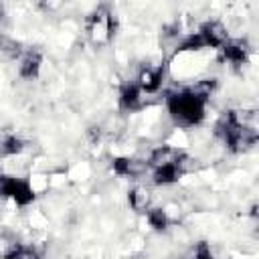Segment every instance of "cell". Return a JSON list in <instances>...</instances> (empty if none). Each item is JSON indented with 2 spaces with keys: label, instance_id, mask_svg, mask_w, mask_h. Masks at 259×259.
I'll use <instances>...</instances> for the list:
<instances>
[{
  "label": "cell",
  "instance_id": "12",
  "mask_svg": "<svg viewBox=\"0 0 259 259\" xmlns=\"http://www.w3.org/2000/svg\"><path fill=\"white\" fill-rule=\"evenodd\" d=\"M24 148H26V144L18 134L8 132V134L0 136V156H4V158L18 156V154H22Z\"/></svg>",
  "mask_w": 259,
  "mask_h": 259
},
{
  "label": "cell",
  "instance_id": "16",
  "mask_svg": "<svg viewBox=\"0 0 259 259\" xmlns=\"http://www.w3.org/2000/svg\"><path fill=\"white\" fill-rule=\"evenodd\" d=\"M192 259H219V257L212 253V249H210V245H208L206 241H200V243L194 247Z\"/></svg>",
  "mask_w": 259,
  "mask_h": 259
},
{
  "label": "cell",
  "instance_id": "15",
  "mask_svg": "<svg viewBox=\"0 0 259 259\" xmlns=\"http://www.w3.org/2000/svg\"><path fill=\"white\" fill-rule=\"evenodd\" d=\"M0 53L6 55V57H10V59H16V57L20 59V55L24 53V49H22V45L16 38L0 32Z\"/></svg>",
  "mask_w": 259,
  "mask_h": 259
},
{
  "label": "cell",
  "instance_id": "10",
  "mask_svg": "<svg viewBox=\"0 0 259 259\" xmlns=\"http://www.w3.org/2000/svg\"><path fill=\"white\" fill-rule=\"evenodd\" d=\"M2 259H42V253L34 245L12 241L2 249Z\"/></svg>",
  "mask_w": 259,
  "mask_h": 259
},
{
  "label": "cell",
  "instance_id": "4",
  "mask_svg": "<svg viewBox=\"0 0 259 259\" xmlns=\"http://www.w3.org/2000/svg\"><path fill=\"white\" fill-rule=\"evenodd\" d=\"M85 28H87L89 38H91L95 45H105V42H109V40L115 36L117 18H115V14L109 10V6L101 4V6H97V8L87 16Z\"/></svg>",
  "mask_w": 259,
  "mask_h": 259
},
{
  "label": "cell",
  "instance_id": "11",
  "mask_svg": "<svg viewBox=\"0 0 259 259\" xmlns=\"http://www.w3.org/2000/svg\"><path fill=\"white\" fill-rule=\"evenodd\" d=\"M111 170L117 174V176H130V178H136L142 174V170H148L146 168V162H138L134 158H127V156H117L111 160Z\"/></svg>",
  "mask_w": 259,
  "mask_h": 259
},
{
  "label": "cell",
  "instance_id": "13",
  "mask_svg": "<svg viewBox=\"0 0 259 259\" xmlns=\"http://www.w3.org/2000/svg\"><path fill=\"white\" fill-rule=\"evenodd\" d=\"M150 200H152V198H150V190L144 188V186H134V188H130V192H127V202H130V206H132L136 212L146 214V210L152 208Z\"/></svg>",
  "mask_w": 259,
  "mask_h": 259
},
{
  "label": "cell",
  "instance_id": "6",
  "mask_svg": "<svg viewBox=\"0 0 259 259\" xmlns=\"http://www.w3.org/2000/svg\"><path fill=\"white\" fill-rule=\"evenodd\" d=\"M166 79V65L164 63H148V65H142L138 75H136V83L138 87L142 89L144 95H152V93H158L162 89V83Z\"/></svg>",
  "mask_w": 259,
  "mask_h": 259
},
{
  "label": "cell",
  "instance_id": "14",
  "mask_svg": "<svg viewBox=\"0 0 259 259\" xmlns=\"http://www.w3.org/2000/svg\"><path fill=\"white\" fill-rule=\"evenodd\" d=\"M146 223L154 229V231H158V233H162V231H166L170 225H172V219H170V214L164 210V208H158V206H152V208H148L146 210Z\"/></svg>",
  "mask_w": 259,
  "mask_h": 259
},
{
  "label": "cell",
  "instance_id": "3",
  "mask_svg": "<svg viewBox=\"0 0 259 259\" xmlns=\"http://www.w3.org/2000/svg\"><path fill=\"white\" fill-rule=\"evenodd\" d=\"M188 156L178 150V148H170V146H160L156 150H152L146 168H150L152 172V182L156 186H172L176 184L184 172L188 170Z\"/></svg>",
  "mask_w": 259,
  "mask_h": 259
},
{
  "label": "cell",
  "instance_id": "17",
  "mask_svg": "<svg viewBox=\"0 0 259 259\" xmlns=\"http://www.w3.org/2000/svg\"><path fill=\"white\" fill-rule=\"evenodd\" d=\"M2 20H4V6L0 4V22H2Z\"/></svg>",
  "mask_w": 259,
  "mask_h": 259
},
{
  "label": "cell",
  "instance_id": "2",
  "mask_svg": "<svg viewBox=\"0 0 259 259\" xmlns=\"http://www.w3.org/2000/svg\"><path fill=\"white\" fill-rule=\"evenodd\" d=\"M214 134L231 152H247L259 140L255 111H225L214 125Z\"/></svg>",
  "mask_w": 259,
  "mask_h": 259
},
{
  "label": "cell",
  "instance_id": "8",
  "mask_svg": "<svg viewBox=\"0 0 259 259\" xmlns=\"http://www.w3.org/2000/svg\"><path fill=\"white\" fill-rule=\"evenodd\" d=\"M117 105L121 111H138L144 105V93L138 87L136 81H127L119 87V95H117Z\"/></svg>",
  "mask_w": 259,
  "mask_h": 259
},
{
  "label": "cell",
  "instance_id": "1",
  "mask_svg": "<svg viewBox=\"0 0 259 259\" xmlns=\"http://www.w3.org/2000/svg\"><path fill=\"white\" fill-rule=\"evenodd\" d=\"M214 85H217L214 79H204L196 87H182V89L168 91L164 97V103L174 125L184 130L200 125L206 117V105Z\"/></svg>",
  "mask_w": 259,
  "mask_h": 259
},
{
  "label": "cell",
  "instance_id": "5",
  "mask_svg": "<svg viewBox=\"0 0 259 259\" xmlns=\"http://www.w3.org/2000/svg\"><path fill=\"white\" fill-rule=\"evenodd\" d=\"M0 198L10 200L18 208H26L36 200V190L28 178H20L14 174L0 176Z\"/></svg>",
  "mask_w": 259,
  "mask_h": 259
},
{
  "label": "cell",
  "instance_id": "7",
  "mask_svg": "<svg viewBox=\"0 0 259 259\" xmlns=\"http://www.w3.org/2000/svg\"><path fill=\"white\" fill-rule=\"evenodd\" d=\"M42 69V51L26 49L18 59V77L24 81H34Z\"/></svg>",
  "mask_w": 259,
  "mask_h": 259
},
{
  "label": "cell",
  "instance_id": "9",
  "mask_svg": "<svg viewBox=\"0 0 259 259\" xmlns=\"http://www.w3.org/2000/svg\"><path fill=\"white\" fill-rule=\"evenodd\" d=\"M219 51H221L223 59H225L227 63L235 65V67L245 65V63L249 61V53H251L249 45H247L245 40H241V38H229Z\"/></svg>",
  "mask_w": 259,
  "mask_h": 259
}]
</instances>
